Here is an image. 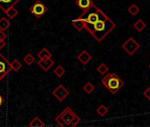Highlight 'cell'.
<instances>
[{
	"label": "cell",
	"instance_id": "4fadbf2b",
	"mask_svg": "<svg viewBox=\"0 0 150 127\" xmlns=\"http://www.w3.org/2000/svg\"><path fill=\"white\" fill-rule=\"evenodd\" d=\"M37 56L40 58V59H46V58H51L52 56V53L47 49V48H43L42 49L38 54H37Z\"/></svg>",
	"mask_w": 150,
	"mask_h": 127
},
{
	"label": "cell",
	"instance_id": "cb8c5ba5",
	"mask_svg": "<svg viewBox=\"0 0 150 127\" xmlns=\"http://www.w3.org/2000/svg\"><path fill=\"white\" fill-rule=\"evenodd\" d=\"M128 12H129L132 16H135V15H137V14L139 13V8L135 4H133V5H132L131 6H129V8H128Z\"/></svg>",
	"mask_w": 150,
	"mask_h": 127
},
{
	"label": "cell",
	"instance_id": "7a4b0ae2",
	"mask_svg": "<svg viewBox=\"0 0 150 127\" xmlns=\"http://www.w3.org/2000/svg\"><path fill=\"white\" fill-rule=\"evenodd\" d=\"M103 86L112 94H117L119 89L125 85V82L117 73H108L104 78L102 79Z\"/></svg>",
	"mask_w": 150,
	"mask_h": 127
},
{
	"label": "cell",
	"instance_id": "ffe728a7",
	"mask_svg": "<svg viewBox=\"0 0 150 127\" xmlns=\"http://www.w3.org/2000/svg\"><path fill=\"white\" fill-rule=\"evenodd\" d=\"M24 62L27 64L28 66H31L32 64L35 62V56L31 54V53H28L25 56H24Z\"/></svg>",
	"mask_w": 150,
	"mask_h": 127
},
{
	"label": "cell",
	"instance_id": "9c48e42d",
	"mask_svg": "<svg viewBox=\"0 0 150 127\" xmlns=\"http://www.w3.org/2000/svg\"><path fill=\"white\" fill-rule=\"evenodd\" d=\"M38 66L44 71L48 72L53 66H54V61L51 58H46V59H40L38 61Z\"/></svg>",
	"mask_w": 150,
	"mask_h": 127
},
{
	"label": "cell",
	"instance_id": "484cf974",
	"mask_svg": "<svg viewBox=\"0 0 150 127\" xmlns=\"http://www.w3.org/2000/svg\"><path fill=\"white\" fill-rule=\"evenodd\" d=\"M143 95H144L148 101H150V87H148L144 91Z\"/></svg>",
	"mask_w": 150,
	"mask_h": 127
},
{
	"label": "cell",
	"instance_id": "8992f818",
	"mask_svg": "<svg viewBox=\"0 0 150 127\" xmlns=\"http://www.w3.org/2000/svg\"><path fill=\"white\" fill-rule=\"evenodd\" d=\"M11 70L10 62L2 54H0V81L10 73Z\"/></svg>",
	"mask_w": 150,
	"mask_h": 127
},
{
	"label": "cell",
	"instance_id": "f1b7e54d",
	"mask_svg": "<svg viewBox=\"0 0 150 127\" xmlns=\"http://www.w3.org/2000/svg\"><path fill=\"white\" fill-rule=\"evenodd\" d=\"M4 102H5V100H4L3 96H1V95H0V108H1V106L4 103Z\"/></svg>",
	"mask_w": 150,
	"mask_h": 127
},
{
	"label": "cell",
	"instance_id": "2e32d148",
	"mask_svg": "<svg viewBox=\"0 0 150 127\" xmlns=\"http://www.w3.org/2000/svg\"><path fill=\"white\" fill-rule=\"evenodd\" d=\"M133 27H134V28H135L138 32H142V31L146 28V24L142 20L139 19V20H138L134 23Z\"/></svg>",
	"mask_w": 150,
	"mask_h": 127
},
{
	"label": "cell",
	"instance_id": "d4e9b609",
	"mask_svg": "<svg viewBox=\"0 0 150 127\" xmlns=\"http://www.w3.org/2000/svg\"><path fill=\"white\" fill-rule=\"evenodd\" d=\"M55 121H56V123L59 125V126H61V127H64V126H65V123H64V121L63 120V118L61 117V116H60V114L57 116H56V118H55Z\"/></svg>",
	"mask_w": 150,
	"mask_h": 127
},
{
	"label": "cell",
	"instance_id": "4316f807",
	"mask_svg": "<svg viewBox=\"0 0 150 127\" xmlns=\"http://www.w3.org/2000/svg\"><path fill=\"white\" fill-rule=\"evenodd\" d=\"M6 37H7V36H6L5 31H3V30L0 29V40H1V41H5V40L6 39Z\"/></svg>",
	"mask_w": 150,
	"mask_h": 127
},
{
	"label": "cell",
	"instance_id": "e0dca14e",
	"mask_svg": "<svg viewBox=\"0 0 150 127\" xmlns=\"http://www.w3.org/2000/svg\"><path fill=\"white\" fill-rule=\"evenodd\" d=\"M11 26V22L5 17L0 19V29L3 30V31H6L8 29V28Z\"/></svg>",
	"mask_w": 150,
	"mask_h": 127
},
{
	"label": "cell",
	"instance_id": "9a60e30c",
	"mask_svg": "<svg viewBox=\"0 0 150 127\" xmlns=\"http://www.w3.org/2000/svg\"><path fill=\"white\" fill-rule=\"evenodd\" d=\"M10 67L12 70H13L14 72H18L21 69L22 67V65H21V63L18 60V59H14L13 60L11 63H10Z\"/></svg>",
	"mask_w": 150,
	"mask_h": 127
},
{
	"label": "cell",
	"instance_id": "52a82bcc",
	"mask_svg": "<svg viewBox=\"0 0 150 127\" xmlns=\"http://www.w3.org/2000/svg\"><path fill=\"white\" fill-rule=\"evenodd\" d=\"M52 95L59 101V102H63L68 95H69V91L62 85H58L52 92Z\"/></svg>",
	"mask_w": 150,
	"mask_h": 127
},
{
	"label": "cell",
	"instance_id": "6da1fadb",
	"mask_svg": "<svg viewBox=\"0 0 150 127\" xmlns=\"http://www.w3.org/2000/svg\"><path fill=\"white\" fill-rule=\"evenodd\" d=\"M115 28V22L110 20L104 13L95 23L84 27V28L97 42H102Z\"/></svg>",
	"mask_w": 150,
	"mask_h": 127
},
{
	"label": "cell",
	"instance_id": "ba28073f",
	"mask_svg": "<svg viewBox=\"0 0 150 127\" xmlns=\"http://www.w3.org/2000/svg\"><path fill=\"white\" fill-rule=\"evenodd\" d=\"M21 0H0V9L3 12H6L10 7L15 6Z\"/></svg>",
	"mask_w": 150,
	"mask_h": 127
},
{
	"label": "cell",
	"instance_id": "d6986e66",
	"mask_svg": "<svg viewBox=\"0 0 150 127\" xmlns=\"http://www.w3.org/2000/svg\"><path fill=\"white\" fill-rule=\"evenodd\" d=\"M109 112V109L105 106V105H100L97 109H96V113L100 116H104L105 115H107Z\"/></svg>",
	"mask_w": 150,
	"mask_h": 127
},
{
	"label": "cell",
	"instance_id": "5b68a950",
	"mask_svg": "<svg viewBox=\"0 0 150 127\" xmlns=\"http://www.w3.org/2000/svg\"><path fill=\"white\" fill-rule=\"evenodd\" d=\"M139 48H140V44L138 43L132 37L128 38L122 45V49L131 56L133 55Z\"/></svg>",
	"mask_w": 150,
	"mask_h": 127
},
{
	"label": "cell",
	"instance_id": "30bf717a",
	"mask_svg": "<svg viewBox=\"0 0 150 127\" xmlns=\"http://www.w3.org/2000/svg\"><path fill=\"white\" fill-rule=\"evenodd\" d=\"M77 59L82 64V65L86 66L89 63V61H91L92 59V56L87 51V50H82L78 56H77Z\"/></svg>",
	"mask_w": 150,
	"mask_h": 127
},
{
	"label": "cell",
	"instance_id": "8fae6325",
	"mask_svg": "<svg viewBox=\"0 0 150 127\" xmlns=\"http://www.w3.org/2000/svg\"><path fill=\"white\" fill-rule=\"evenodd\" d=\"M76 5L77 6H79V8H81L84 12L95 4L93 2V0H76Z\"/></svg>",
	"mask_w": 150,
	"mask_h": 127
},
{
	"label": "cell",
	"instance_id": "ac0fdd59",
	"mask_svg": "<svg viewBox=\"0 0 150 127\" xmlns=\"http://www.w3.org/2000/svg\"><path fill=\"white\" fill-rule=\"evenodd\" d=\"M6 15L8 16L9 19L13 20V19H14V18L19 14V12H18V10H17L14 6H12V7H10V8L6 12Z\"/></svg>",
	"mask_w": 150,
	"mask_h": 127
},
{
	"label": "cell",
	"instance_id": "7c38bea8",
	"mask_svg": "<svg viewBox=\"0 0 150 127\" xmlns=\"http://www.w3.org/2000/svg\"><path fill=\"white\" fill-rule=\"evenodd\" d=\"M71 24L75 28V29H76L77 31H79V32H81L82 29H84V21L82 20H81L80 18L72 20Z\"/></svg>",
	"mask_w": 150,
	"mask_h": 127
},
{
	"label": "cell",
	"instance_id": "83f0119b",
	"mask_svg": "<svg viewBox=\"0 0 150 127\" xmlns=\"http://www.w3.org/2000/svg\"><path fill=\"white\" fill-rule=\"evenodd\" d=\"M6 45V43L5 41H1V40H0V50H1Z\"/></svg>",
	"mask_w": 150,
	"mask_h": 127
},
{
	"label": "cell",
	"instance_id": "603a6c76",
	"mask_svg": "<svg viewBox=\"0 0 150 127\" xmlns=\"http://www.w3.org/2000/svg\"><path fill=\"white\" fill-rule=\"evenodd\" d=\"M95 86L91 83V82H87L84 86H83V90L87 93V94H91L94 90H95Z\"/></svg>",
	"mask_w": 150,
	"mask_h": 127
},
{
	"label": "cell",
	"instance_id": "277c9868",
	"mask_svg": "<svg viewBox=\"0 0 150 127\" xmlns=\"http://www.w3.org/2000/svg\"><path fill=\"white\" fill-rule=\"evenodd\" d=\"M29 11L35 17L39 19L42 15L45 14V13L48 11V7L45 5H43V3L42 1L37 0V1L29 8Z\"/></svg>",
	"mask_w": 150,
	"mask_h": 127
},
{
	"label": "cell",
	"instance_id": "3957f363",
	"mask_svg": "<svg viewBox=\"0 0 150 127\" xmlns=\"http://www.w3.org/2000/svg\"><path fill=\"white\" fill-rule=\"evenodd\" d=\"M60 116L63 118V120L64 121L65 125H68V126L74 127L81 122V117H79L76 114L73 112V110L69 107L64 109L60 113Z\"/></svg>",
	"mask_w": 150,
	"mask_h": 127
},
{
	"label": "cell",
	"instance_id": "f546056e",
	"mask_svg": "<svg viewBox=\"0 0 150 127\" xmlns=\"http://www.w3.org/2000/svg\"><path fill=\"white\" fill-rule=\"evenodd\" d=\"M149 69H150V65H149Z\"/></svg>",
	"mask_w": 150,
	"mask_h": 127
},
{
	"label": "cell",
	"instance_id": "5bb4252c",
	"mask_svg": "<svg viewBox=\"0 0 150 127\" xmlns=\"http://www.w3.org/2000/svg\"><path fill=\"white\" fill-rule=\"evenodd\" d=\"M29 126L30 127H43V126H45V123H44V122L40 117L35 116L29 123Z\"/></svg>",
	"mask_w": 150,
	"mask_h": 127
},
{
	"label": "cell",
	"instance_id": "44dd1931",
	"mask_svg": "<svg viewBox=\"0 0 150 127\" xmlns=\"http://www.w3.org/2000/svg\"><path fill=\"white\" fill-rule=\"evenodd\" d=\"M64 73H65V71H64V67L62 66H57L54 70V74L57 78H61Z\"/></svg>",
	"mask_w": 150,
	"mask_h": 127
},
{
	"label": "cell",
	"instance_id": "7402d4cb",
	"mask_svg": "<svg viewBox=\"0 0 150 127\" xmlns=\"http://www.w3.org/2000/svg\"><path fill=\"white\" fill-rule=\"evenodd\" d=\"M109 71V67L105 65V64L102 63L101 65L97 67V72L101 74V75H104L108 73Z\"/></svg>",
	"mask_w": 150,
	"mask_h": 127
}]
</instances>
